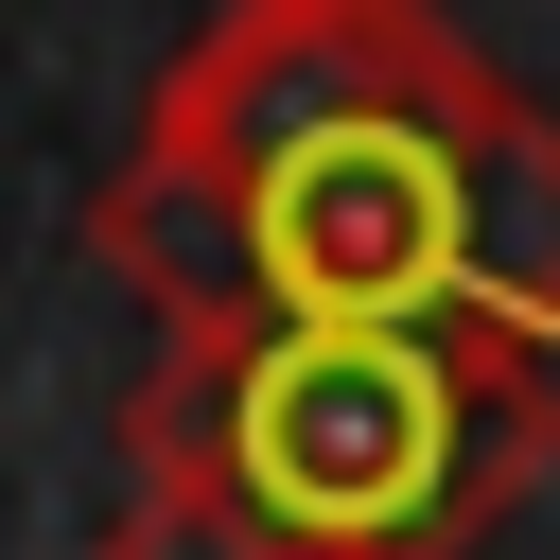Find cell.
<instances>
[{
    "label": "cell",
    "instance_id": "cell-1",
    "mask_svg": "<svg viewBox=\"0 0 560 560\" xmlns=\"http://www.w3.org/2000/svg\"><path fill=\"white\" fill-rule=\"evenodd\" d=\"M105 280L158 332L228 315H490L560 332V105L508 88L438 0H210L122 175L88 192Z\"/></svg>",
    "mask_w": 560,
    "mask_h": 560
},
{
    "label": "cell",
    "instance_id": "cell-2",
    "mask_svg": "<svg viewBox=\"0 0 560 560\" xmlns=\"http://www.w3.org/2000/svg\"><path fill=\"white\" fill-rule=\"evenodd\" d=\"M560 472V332L490 315H228L158 332L122 490L210 508L245 560H472Z\"/></svg>",
    "mask_w": 560,
    "mask_h": 560
}]
</instances>
